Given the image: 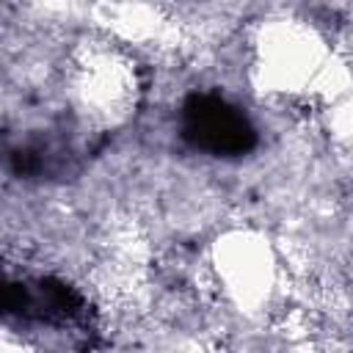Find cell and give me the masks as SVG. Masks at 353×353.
<instances>
[{"instance_id":"1","label":"cell","mask_w":353,"mask_h":353,"mask_svg":"<svg viewBox=\"0 0 353 353\" xmlns=\"http://www.w3.org/2000/svg\"><path fill=\"white\" fill-rule=\"evenodd\" d=\"M72 94L85 116L105 124L119 121L132 105L135 74L116 50L94 47L74 63Z\"/></svg>"},{"instance_id":"2","label":"cell","mask_w":353,"mask_h":353,"mask_svg":"<svg viewBox=\"0 0 353 353\" xmlns=\"http://www.w3.org/2000/svg\"><path fill=\"white\" fill-rule=\"evenodd\" d=\"M320 63V47L312 30L298 25L268 28L259 44V72L276 91H301L312 83Z\"/></svg>"},{"instance_id":"3","label":"cell","mask_w":353,"mask_h":353,"mask_svg":"<svg viewBox=\"0 0 353 353\" xmlns=\"http://www.w3.org/2000/svg\"><path fill=\"white\" fill-rule=\"evenodd\" d=\"M218 279H223L226 292L243 303H259L268 298L273 284V259L262 240L251 234H234L218 245L215 254Z\"/></svg>"}]
</instances>
